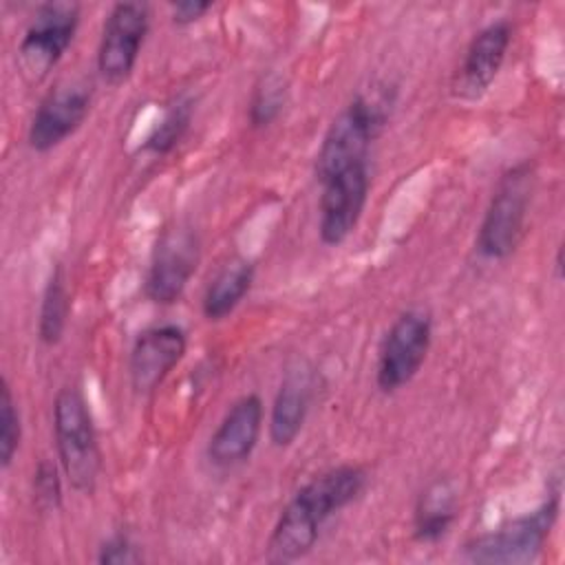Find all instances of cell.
I'll return each mask as SVG.
<instances>
[{"mask_svg": "<svg viewBox=\"0 0 565 565\" xmlns=\"http://www.w3.org/2000/svg\"><path fill=\"white\" fill-rule=\"evenodd\" d=\"M457 494L450 481L430 483L415 508V539L422 543H435L448 534L457 512Z\"/></svg>", "mask_w": 565, "mask_h": 565, "instance_id": "17", "label": "cell"}, {"mask_svg": "<svg viewBox=\"0 0 565 565\" xmlns=\"http://www.w3.org/2000/svg\"><path fill=\"white\" fill-rule=\"evenodd\" d=\"M150 29L146 2H117L108 11L97 46V71L108 84H121L135 71Z\"/></svg>", "mask_w": 565, "mask_h": 565, "instance_id": "8", "label": "cell"}, {"mask_svg": "<svg viewBox=\"0 0 565 565\" xmlns=\"http://www.w3.org/2000/svg\"><path fill=\"white\" fill-rule=\"evenodd\" d=\"M33 499L42 512L57 510L62 503L60 468L49 459H42L33 472Z\"/></svg>", "mask_w": 565, "mask_h": 565, "instance_id": "22", "label": "cell"}, {"mask_svg": "<svg viewBox=\"0 0 565 565\" xmlns=\"http://www.w3.org/2000/svg\"><path fill=\"white\" fill-rule=\"evenodd\" d=\"M311 404V377L307 371H287L269 413V439L276 448L294 444L305 426Z\"/></svg>", "mask_w": 565, "mask_h": 565, "instance_id": "15", "label": "cell"}, {"mask_svg": "<svg viewBox=\"0 0 565 565\" xmlns=\"http://www.w3.org/2000/svg\"><path fill=\"white\" fill-rule=\"evenodd\" d=\"M395 95L386 86H373L358 93L342 113L331 121L320 150L316 154V179L322 183L329 177L364 163L371 143L382 135L391 119Z\"/></svg>", "mask_w": 565, "mask_h": 565, "instance_id": "2", "label": "cell"}, {"mask_svg": "<svg viewBox=\"0 0 565 565\" xmlns=\"http://www.w3.org/2000/svg\"><path fill=\"white\" fill-rule=\"evenodd\" d=\"M185 349L188 338L179 324H157L141 331L128 358L132 391L139 395H148L159 388L168 373L181 362Z\"/></svg>", "mask_w": 565, "mask_h": 565, "instance_id": "13", "label": "cell"}, {"mask_svg": "<svg viewBox=\"0 0 565 565\" xmlns=\"http://www.w3.org/2000/svg\"><path fill=\"white\" fill-rule=\"evenodd\" d=\"M77 24V2L53 0L40 4L18 44L20 73L29 82H42L71 46Z\"/></svg>", "mask_w": 565, "mask_h": 565, "instance_id": "6", "label": "cell"}, {"mask_svg": "<svg viewBox=\"0 0 565 565\" xmlns=\"http://www.w3.org/2000/svg\"><path fill=\"white\" fill-rule=\"evenodd\" d=\"M90 86L84 82L60 84L40 102L26 132L35 152H49L71 137L90 110Z\"/></svg>", "mask_w": 565, "mask_h": 565, "instance_id": "12", "label": "cell"}, {"mask_svg": "<svg viewBox=\"0 0 565 565\" xmlns=\"http://www.w3.org/2000/svg\"><path fill=\"white\" fill-rule=\"evenodd\" d=\"M22 422L7 377L0 382V466L7 470L20 448Z\"/></svg>", "mask_w": 565, "mask_h": 565, "instance_id": "21", "label": "cell"}, {"mask_svg": "<svg viewBox=\"0 0 565 565\" xmlns=\"http://www.w3.org/2000/svg\"><path fill=\"white\" fill-rule=\"evenodd\" d=\"M320 185V241L324 245H340L355 230L369 199L371 177L366 161L329 177Z\"/></svg>", "mask_w": 565, "mask_h": 565, "instance_id": "10", "label": "cell"}, {"mask_svg": "<svg viewBox=\"0 0 565 565\" xmlns=\"http://www.w3.org/2000/svg\"><path fill=\"white\" fill-rule=\"evenodd\" d=\"M558 516V492L536 510L516 516L497 530L470 539L463 547V558L470 563L521 565L532 563L543 552V545Z\"/></svg>", "mask_w": 565, "mask_h": 565, "instance_id": "5", "label": "cell"}, {"mask_svg": "<svg viewBox=\"0 0 565 565\" xmlns=\"http://www.w3.org/2000/svg\"><path fill=\"white\" fill-rule=\"evenodd\" d=\"M212 9L210 0H181L170 4V18L177 26H190Z\"/></svg>", "mask_w": 565, "mask_h": 565, "instance_id": "24", "label": "cell"}, {"mask_svg": "<svg viewBox=\"0 0 565 565\" xmlns=\"http://www.w3.org/2000/svg\"><path fill=\"white\" fill-rule=\"evenodd\" d=\"M141 561H143V554L139 545L124 532H117L110 539H106L97 554V563L102 565H135Z\"/></svg>", "mask_w": 565, "mask_h": 565, "instance_id": "23", "label": "cell"}, {"mask_svg": "<svg viewBox=\"0 0 565 565\" xmlns=\"http://www.w3.org/2000/svg\"><path fill=\"white\" fill-rule=\"evenodd\" d=\"M512 22L494 20L470 40L452 79V95L466 102L479 99L497 79L512 44Z\"/></svg>", "mask_w": 565, "mask_h": 565, "instance_id": "11", "label": "cell"}, {"mask_svg": "<svg viewBox=\"0 0 565 565\" xmlns=\"http://www.w3.org/2000/svg\"><path fill=\"white\" fill-rule=\"evenodd\" d=\"M71 311V296L66 287V276L64 269L57 265L44 287L42 294V305H40V318H38V335L44 344L53 347L62 340L66 320Z\"/></svg>", "mask_w": 565, "mask_h": 565, "instance_id": "18", "label": "cell"}, {"mask_svg": "<svg viewBox=\"0 0 565 565\" xmlns=\"http://www.w3.org/2000/svg\"><path fill=\"white\" fill-rule=\"evenodd\" d=\"M534 192V170L527 161L508 168L486 207L475 249L481 258L505 260L519 245Z\"/></svg>", "mask_w": 565, "mask_h": 565, "instance_id": "4", "label": "cell"}, {"mask_svg": "<svg viewBox=\"0 0 565 565\" xmlns=\"http://www.w3.org/2000/svg\"><path fill=\"white\" fill-rule=\"evenodd\" d=\"M366 479V470L353 463L311 477L282 508L267 541V558L289 563L309 554L322 525L362 494Z\"/></svg>", "mask_w": 565, "mask_h": 565, "instance_id": "1", "label": "cell"}, {"mask_svg": "<svg viewBox=\"0 0 565 565\" xmlns=\"http://www.w3.org/2000/svg\"><path fill=\"white\" fill-rule=\"evenodd\" d=\"M433 340V320L422 309L402 311L388 327L375 369V384L382 393L406 386L426 362Z\"/></svg>", "mask_w": 565, "mask_h": 565, "instance_id": "7", "label": "cell"}, {"mask_svg": "<svg viewBox=\"0 0 565 565\" xmlns=\"http://www.w3.org/2000/svg\"><path fill=\"white\" fill-rule=\"evenodd\" d=\"M263 399L247 393L232 402L207 441V459L218 468H234L249 459L263 430Z\"/></svg>", "mask_w": 565, "mask_h": 565, "instance_id": "14", "label": "cell"}, {"mask_svg": "<svg viewBox=\"0 0 565 565\" xmlns=\"http://www.w3.org/2000/svg\"><path fill=\"white\" fill-rule=\"evenodd\" d=\"M199 258V238L190 227L174 225L163 230L157 238L146 276V298L157 305L177 302L194 276Z\"/></svg>", "mask_w": 565, "mask_h": 565, "instance_id": "9", "label": "cell"}, {"mask_svg": "<svg viewBox=\"0 0 565 565\" xmlns=\"http://www.w3.org/2000/svg\"><path fill=\"white\" fill-rule=\"evenodd\" d=\"M53 435L57 459L71 488L90 494L102 470V452L90 408L75 384H66L53 399Z\"/></svg>", "mask_w": 565, "mask_h": 565, "instance_id": "3", "label": "cell"}, {"mask_svg": "<svg viewBox=\"0 0 565 565\" xmlns=\"http://www.w3.org/2000/svg\"><path fill=\"white\" fill-rule=\"evenodd\" d=\"M192 121V102L190 99H177L172 102L161 121L152 128V132L148 135L143 148L152 154H166L170 152L185 135L188 126Z\"/></svg>", "mask_w": 565, "mask_h": 565, "instance_id": "20", "label": "cell"}, {"mask_svg": "<svg viewBox=\"0 0 565 565\" xmlns=\"http://www.w3.org/2000/svg\"><path fill=\"white\" fill-rule=\"evenodd\" d=\"M254 263L249 260H232L227 263L207 285L205 294H203V316L207 320H223L227 318L238 305L241 300L247 296V291L252 289L254 282Z\"/></svg>", "mask_w": 565, "mask_h": 565, "instance_id": "16", "label": "cell"}, {"mask_svg": "<svg viewBox=\"0 0 565 565\" xmlns=\"http://www.w3.org/2000/svg\"><path fill=\"white\" fill-rule=\"evenodd\" d=\"M287 99V82L280 73L269 71L263 73L258 77V82L254 84L252 90V99H249V124L254 128H263L269 126L282 110Z\"/></svg>", "mask_w": 565, "mask_h": 565, "instance_id": "19", "label": "cell"}]
</instances>
